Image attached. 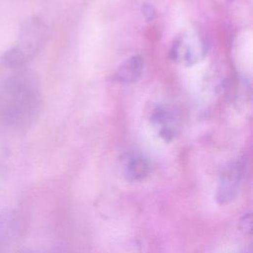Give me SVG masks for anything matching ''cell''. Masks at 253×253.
<instances>
[{"mask_svg": "<svg viewBox=\"0 0 253 253\" xmlns=\"http://www.w3.org/2000/svg\"><path fill=\"white\" fill-rule=\"evenodd\" d=\"M149 172V164L142 156L130 157L125 166V176L129 181H140Z\"/></svg>", "mask_w": 253, "mask_h": 253, "instance_id": "cell-5", "label": "cell"}, {"mask_svg": "<svg viewBox=\"0 0 253 253\" xmlns=\"http://www.w3.org/2000/svg\"><path fill=\"white\" fill-rule=\"evenodd\" d=\"M238 228L244 234H250L251 233V228H252L251 213H246L239 219Z\"/></svg>", "mask_w": 253, "mask_h": 253, "instance_id": "cell-6", "label": "cell"}, {"mask_svg": "<svg viewBox=\"0 0 253 253\" xmlns=\"http://www.w3.org/2000/svg\"><path fill=\"white\" fill-rule=\"evenodd\" d=\"M239 253H251V249L250 248H245L242 251H240Z\"/></svg>", "mask_w": 253, "mask_h": 253, "instance_id": "cell-8", "label": "cell"}, {"mask_svg": "<svg viewBox=\"0 0 253 253\" xmlns=\"http://www.w3.org/2000/svg\"><path fill=\"white\" fill-rule=\"evenodd\" d=\"M143 61L139 55H133L124 61L117 69L115 76L118 81L123 83L135 82L141 75Z\"/></svg>", "mask_w": 253, "mask_h": 253, "instance_id": "cell-4", "label": "cell"}, {"mask_svg": "<svg viewBox=\"0 0 253 253\" xmlns=\"http://www.w3.org/2000/svg\"><path fill=\"white\" fill-rule=\"evenodd\" d=\"M246 171L244 159L238 158L230 162L222 171L216 188L215 200L219 205L233 202L239 195Z\"/></svg>", "mask_w": 253, "mask_h": 253, "instance_id": "cell-3", "label": "cell"}, {"mask_svg": "<svg viewBox=\"0 0 253 253\" xmlns=\"http://www.w3.org/2000/svg\"><path fill=\"white\" fill-rule=\"evenodd\" d=\"M42 94L37 77L28 70L17 71L0 82V126L24 130L38 120Z\"/></svg>", "mask_w": 253, "mask_h": 253, "instance_id": "cell-1", "label": "cell"}, {"mask_svg": "<svg viewBox=\"0 0 253 253\" xmlns=\"http://www.w3.org/2000/svg\"><path fill=\"white\" fill-rule=\"evenodd\" d=\"M142 14L146 20L151 21L155 17V10L153 9V7L151 5L145 4L142 7Z\"/></svg>", "mask_w": 253, "mask_h": 253, "instance_id": "cell-7", "label": "cell"}, {"mask_svg": "<svg viewBox=\"0 0 253 253\" xmlns=\"http://www.w3.org/2000/svg\"><path fill=\"white\" fill-rule=\"evenodd\" d=\"M48 38L47 25L38 17L29 18L20 28L14 44L2 53L1 63L11 68L23 66L42 49Z\"/></svg>", "mask_w": 253, "mask_h": 253, "instance_id": "cell-2", "label": "cell"}]
</instances>
